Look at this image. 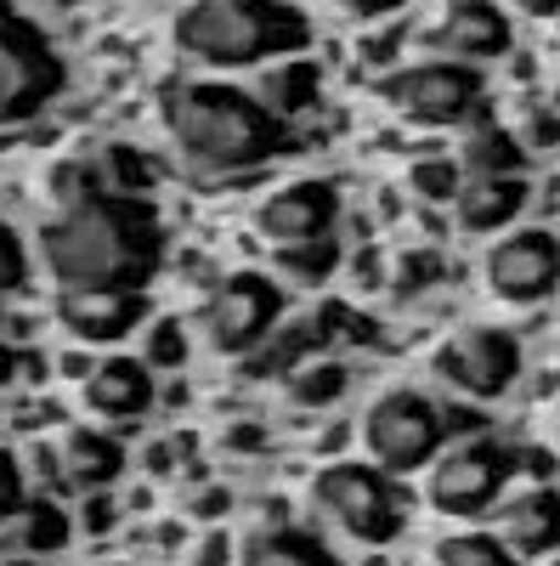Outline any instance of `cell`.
Returning a JSON list of instances; mask_svg holds the SVG:
<instances>
[{
    "mask_svg": "<svg viewBox=\"0 0 560 566\" xmlns=\"http://www.w3.org/2000/svg\"><path fill=\"white\" fill-rule=\"evenodd\" d=\"M357 437H362V453L380 476H413V470H425L447 442L442 402L413 391V386H391L362 408Z\"/></svg>",
    "mask_w": 560,
    "mask_h": 566,
    "instance_id": "obj_5",
    "label": "cell"
},
{
    "mask_svg": "<svg viewBox=\"0 0 560 566\" xmlns=\"http://www.w3.org/2000/svg\"><path fill=\"white\" fill-rule=\"evenodd\" d=\"M516 142H521V154H549V142H554V114H549V108H532L527 125L516 130Z\"/></svg>",
    "mask_w": 560,
    "mask_h": 566,
    "instance_id": "obj_35",
    "label": "cell"
},
{
    "mask_svg": "<svg viewBox=\"0 0 560 566\" xmlns=\"http://www.w3.org/2000/svg\"><path fill=\"white\" fill-rule=\"evenodd\" d=\"M493 538L504 544V555L516 560V566L549 555L554 538H560V499H554V488L516 493V499L498 510V533H493Z\"/></svg>",
    "mask_w": 560,
    "mask_h": 566,
    "instance_id": "obj_16",
    "label": "cell"
},
{
    "mask_svg": "<svg viewBox=\"0 0 560 566\" xmlns=\"http://www.w3.org/2000/svg\"><path fill=\"white\" fill-rule=\"evenodd\" d=\"M63 80H68L63 57L52 52V40H45L34 23L12 18L7 29H0V130L34 119L63 91Z\"/></svg>",
    "mask_w": 560,
    "mask_h": 566,
    "instance_id": "obj_9",
    "label": "cell"
},
{
    "mask_svg": "<svg viewBox=\"0 0 560 566\" xmlns=\"http://www.w3.org/2000/svg\"><path fill=\"white\" fill-rule=\"evenodd\" d=\"M340 221V187L335 181H289L277 187V193L255 210V232L261 244L277 255V250H295L306 239H323V232H335Z\"/></svg>",
    "mask_w": 560,
    "mask_h": 566,
    "instance_id": "obj_12",
    "label": "cell"
},
{
    "mask_svg": "<svg viewBox=\"0 0 560 566\" xmlns=\"http://www.w3.org/2000/svg\"><path fill=\"white\" fill-rule=\"evenodd\" d=\"M57 368H68V380H85V374H91V357H85V352H68V357H57Z\"/></svg>",
    "mask_w": 560,
    "mask_h": 566,
    "instance_id": "obj_39",
    "label": "cell"
},
{
    "mask_svg": "<svg viewBox=\"0 0 560 566\" xmlns=\"http://www.w3.org/2000/svg\"><path fill=\"white\" fill-rule=\"evenodd\" d=\"M340 261V244H335V232H323V239H306L295 250H277V272H284L289 283H323L335 272Z\"/></svg>",
    "mask_w": 560,
    "mask_h": 566,
    "instance_id": "obj_26",
    "label": "cell"
},
{
    "mask_svg": "<svg viewBox=\"0 0 560 566\" xmlns=\"http://www.w3.org/2000/svg\"><path fill=\"white\" fill-rule=\"evenodd\" d=\"M431 566H516L493 533H453L431 549Z\"/></svg>",
    "mask_w": 560,
    "mask_h": 566,
    "instance_id": "obj_27",
    "label": "cell"
},
{
    "mask_svg": "<svg viewBox=\"0 0 560 566\" xmlns=\"http://www.w3.org/2000/svg\"><path fill=\"white\" fill-rule=\"evenodd\" d=\"M311 510L323 515V527H335L340 538H351L362 549H385L408 522L391 476H380L373 464H351V459L323 464L311 476Z\"/></svg>",
    "mask_w": 560,
    "mask_h": 566,
    "instance_id": "obj_4",
    "label": "cell"
},
{
    "mask_svg": "<svg viewBox=\"0 0 560 566\" xmlns=\"http://www.w3.org/2000/svg\"><path fill=\"white\" fill-rule=\"evenodd\" d=\"M176 45L210 69H250L261 57H300L311 23L289 0H187L176 12Z\"/></svg>",
    "mask_w": 560,
    "mask_h": 566,
    "instance_id": "obj_3",
    "label": "cell"
},
{
    "mask_svg": "<svg viewBox=\"0 0 560 566\" xmlns=\"http://www.w3.org/2000/svg\"><path fill=\"white\" fill-rule=\"evenodd\" d=\"M554 277H560V244L549 227H521L509 239L493 244L487 255V290L504 306H538L554 295Z\"/></svg>",
    "mask_w": 560,
    "mask_h": 566,
    "instance_id": "obj_11",
    "label": "cell"
},
{
    "mask_svg": "<svg viewBox=\"0 0 560 566\" xmlns=\"http://www.w3.org/2000/svg\"><path fill=\"white\" fill-rule=\"evenodd\" d=\"M91 170H97L103 193H119V199H142L148 181H154V165L136 148H125V142H108V148L91 159Z\"/></svg>",
    "mask_w": 560,
    "mask_h": 566,
    "instance_id": "obj_25",
    "label": "cell"
},
{
    "mask_svg": "<svg viewBox=\"0 0 560 566\" xmlns=\"http://www.w3.org/2000/svg\"><path fill=\"white\" fill-rule=\"evenodd\" d=\"M346 312L340 306H323V312H311V317H295V323H284V328H272V335L250 352V374L255 380H284L289 368H300L306 357H317L323 346L335 340V323H340Z\"/></svg>",
    "mask_w": 560,
    "mask_h": 566,
    "instance_id": "obj_17",
    "label": "cell"
},
{
    "mask_svg": "<svg viewBox=\"0 0 560 566\" xmlns=\"http://www.w3.org/2000/svg\"><path fill=\"white\" fill-rule=\"evenodd\" d=\"M453 165H458V170H471V176H521L527 154H521L516 130H504L498 119H476L471 130H464Z\"/></svg>",
    "mask_w": 560,
    "mask_h": 566,
    "instance_id": "obj_22",
    "label": "cell"
},
{
    "mask_svg": "<svg viewBox=\"0 0 560 566\" xmlns=\"http://www.w3.org/2000/svg\"><path fill=\"white\" fill-rule=\"evenodd\" d=\"M221 560H226V538H210V544L199 549V560H193V566H221Z\"/></svg>",
    "mask_w": 560,
    "mask_h": 566,
    "instance_id": "obj_40",
    "label": "cell"
},
{
    "mask_svg": "<svg viewBox=\"0 0 560 566\" xmlns=\"http://www.w3.org/2000/svg\"><path fill=\"white\" fill-rule=\"evenodd\" d=\"M436 277H442V261L425 255V250H413V255H402V266H397V295H419V290H431Z\"/></svg>",
    "mask_w": 560,
    "mask_h": 566,
    "instance_id": "obj_32",
    "label": "cell"
},
{
    "mask_svg": "<svg viewBox=\"0 0 560 566\" xmlns=\"http://www.w3.org/2000/svg\"><path fill=\"white\" fill-rule=\"evenodd\" d=\"M45 193L57 199V210H68V205L97 199L103 181H97V170H91V159H63V165H52V176H45Z\"/></svg>",
    "mask_w": 560,
    "mask_h": 566,
    "instance_id": "obj_28",
    "label": "cell"
},
{
    "mask_svg": "<svg viewBox=\"0 0 560 566\" xmlns=\"http://www.w3.org/2000/svg\"><path fill=\"white\" fill-rule=\"evenodd\" d=\"M239 566H340V560H335V549L323 544L317 533H306L295 522H261L244 538Z\"/></svg>",
    "mask_w": 560,
    "mask_h": 566,
    "instance_id": "obj_20",
    "label": "cell"
},
{
    "mask_svg": "<svg viewBox=\"0 0 560 566\" xmlns=\"http://www.w3.org/2000/svg\"><path fill=\"white\" fill-rule=\"evenodd\" d=\"M277 312H284V290L266 272H232L210 290L199 312V335L215 357H250L277 328Z\"/></svg>",
    "mask_w": 560,
    "mask_h": 566,
    "instance_id": "obj_8",
    "label": "cell"
},
{
    "mask_svg": "<svg viewBox=\"0 0 560 566\" xmlns=\"http://www.w3.org/2000/svg\"><path fill=\"white\" fill-rule=\"evenodd\" d=\"M413 193L419 199H431V205H447L453 193H458V181H464V170L453 165V159H425V165H413Z\"/></svg>",
    "mask_w": 560,
    "mask_h": 566,
    "instance_id": "obj_30",
    "label": "cell"
},
{
    "mask_svg": "<svg viewBox=\"0 0 560 566\" xmlns=\"http://www.w3.org/2000/svg\"><path fill=\"white\" fill-rule=\"evenodd\" d=\"M18 368H23V357H18L12 346H0V386H12V380H18Z\"/></svg>",
    "mask_w": 560,
    "mask_h": 566,
    "instance_id": "obj_38",
    "label": "cell"
},
{
    "mask_svg": "<svg viewBox=\"0 0 560 566\" xmlns=\"http://www.w3.org/2000/svg\"><path fill=\"white\" fill-rule=\"evenodd\" d=\"M85 408L97 419H136L154 408V374L142 357H103L85 374Z\"/></svg>",
    "mask_w": 560,
    "mask_h": 566,
    "instance_id": "obj_19",
    "label": "cell"
},
{
    "mask_svg": "<svg viewBox=\"0 0 560 566\" xmlns=\"http://www.w3.org/2000/svg\"><path fill=\"white\" fill-rule=\"evenodd\" d=\"M45 464H52V482H63L74 493H97V488H114V476L125 470V448L108 431L74 424V431H63V442L45 453Z\"/></svg>",
    "mask_w": 560,
    "mask_h": 566,
    "instance_id": "obj_15",
    "label": "cell"
},
{
    "mask_svg": "<svg viewBox=\"0 0 560 566\" xmlns=\"http://www.w3.org/2000/svg\"><path fill=\"white\" fill-rule=\"evenodd\" d=\"M340 12H351V18H385V12H397L402 0H335Z\"/></svg>",
    "mask_w": 560,
    "mask_h": 566,
    "instance_id": "obj_37",
    "label": "cell"
},
{
    "mask_svg": "<svg viewBox=\"0 0 560 566\" xmlns=\"http://www.w3.org/2000/svg\"><path fill=\"white\" fill-rule=\"evenodd\" d=\"M148 301L142 290H63L57 295V323L80 346H114L130 328H142Z\"/></svg>",
    "mask_w": 560,
    "mask_h": 566,
    "instance_id": "obj_14",
    "label": "cell"
},
{
    "mask_svg": "<svg viewBox=\"0 0 560 566\" xmlns=\"http://www.w3.org/2000/svg\"><path fill=\"white\" fill-rule=\"evenodd\" d=\"M509 40H516V29H509V18L493 7V0H447L436 29L425 34V52L447 57V63H493L509 52Z\"/></svg>",
    "mask_w": 560,
    "mask_h": 566,
    "instance_id": "obj_13",
    "label": "cell"
},
{
    "mask_svg": "<svg viewBox=\"0 0 560 566\" xmlns=\"http://www.w3.org/2000/svg\"><path fill=\"white\" fill-rule=\"evenodd\" d=\"M18 510H23V464L0 448V527H7Z\"/></svg>",
    "mask_w": 560,
    "mask_h": 566,
    "instance_id": "obj_33",
    "label": "cell"
},
{
    "mask_svg": "<svg viewBox=\"0 0 560 566\" xmlns=\"http://www.w3.org/2000/svg\"><path fill=\"white\" fill-rule=\"evenodd\" d=\"M0 566H40V555H23V549H7V555H0Z\"/></svg>",
    "mask_w": 560,
    "mask_h": 566,
    "instance_id": "obj_42",
    "label": "cell"
},
{
    "mask_svg": "<svg viewBox=\"0 0 560 566\" xmlns=\"http://www.w3.org/2000/svg\"><path fill=\"white\" fill-rule=\"evenodd\" d=\"M29 283V250L18 239V227L0 221V290H23Z\"/></svg>",
    "mask_w": 560,
    "mask_h": 566,
    "instance_id": "obj_31",
    "label": "cell"
},
{
    "mask_svg": "<svg viewBox=\"0 0 560 566\" xmlns=\"http://www.w3.org/2000/svg\"><path fill=\"white\" fill-rule=\"evenodd\" d=\"M509 7H521L527 18H549V12H554V0H509Z\"/></svg>",
    "mask_w": 560,
    "mask_h": 566,
    "instance_id": "obj_41",
    "label": "cell"
},
{
    "mask_svg": "<svg viewBox=\"0 0 560 566\" xmlns=\"http://www.w3.org/2000/svg\"><path fill=\"white\" fill-rule=\"evenodd\" d=\"M431 368L442 374L458 397L498 402L509 386H516V374H521V340L509 335V328L476 323V328H458V335H447V340L436 346Z\"/></svg>",
    "mask_w": 560,
    "mask_h": 566,
    "instance_id": "obj_10",
    "label": "cell"
},
{
    "mask_svg": "<svg viewBox=\"0 0 560 566\" xmlns=\"http://www.w3.org/2000/svg\"><path fill=\"white\" fill-rule=\"evenodd\" d=\"M226 488H210V493H199L193 499V522H221V515H226Z\"/></svg>",
    "mask_w": 560,
    "mask_h": 566,
    "instance_id": "obj_36",
    "label": "cell"
},
{
    "mask_svg": "<svg viewBox=\"0 0 560 566\" xmlns=\"http://www.w3.org/2000/svg\"><path fill=\"white\" fill-rule=\"evenodd\" d=\"M527 193L532 187L521 176H471V181H458V193L447 199L453 205V221L458 232H504V227H516V216L527 210Z\"/></svg>",
    "mask_w": 560,
    "mask_h": 566,
    "instance_id": "obj_18",
    "label": "cell"
},
{
    "mask_svg": "<svg viewBox=\"0 0 560 566\" xmlns=\"http://www.w3.org/2000/svg\"><path fill=\"white\" fill-rule=\"evenodd\" d=\"M346 386H351V368L346 363H335V357H306L300 368H289L284 374V391H289V402L295 408H335L340 397H346Z\"/></svg>",
    "mask_w": 560,
    "mask_h": 566,
    "instance_id": "obj_24",
    "label": "cell"
},
{
    "mask_svg": "<svg viewBox=\"0 0 560 566\" xmlns=\"http://www.w3.org/2000/svg\"><path fill=\"white\" fill-rule=\"evenodd\" d=\"M119 522V510H114V499H108V488H97V493H85V504H80V527L97 538V533H108Z\"/></svg>",
    "mask_w": 560,
    "mask_h": 566,
    "instance_id": "obj_34",
    "label": "cell"
},
{
    "mask_svg": "<svg viewBox=\"0 0 560 566\" xmlns=\"http://www.w3.org/2000/svg\"><path fill=\"white\" fill-rule=\"evenodd\" d=\"M509 476H516V453L476 431V437H464L431 459L425 499L436 515H482L504 499Z\"/></svg>",
    "mask_w": 560,
    "mask_h": 566,
    "instance_id": "obj_7",
    "label": "cell"
},
{
    "mask_svg": "<svg viewBox=\"0 0 560 566\" xmlns=\"http://www.w3.org/2000/svg\"><path fill=\"white\" fill-rule=\"evenodd\" d=\"M317 85H323L317 63H306V57H284L277 69L261 74V85L250 91V97H255L272 119H295V114H306V108L317 103Z\"/></svg>",
    "mask_w": 560,
    "mask_h": 566,
    "instance_id": "obj_21",
    "label": "cell"
},
{
    "mask_svg": "<svg viewBox=\"0 0 560 566\" xmlns=\"http://www.w3.org/2000/svg\"><path fill=\"white\" fill-rule=\"evenodd\" d=\"M40 261L63 290H142L165 261V227L148 199L97 193L40 227Z\"/></svg>",
    "mask_w": 560,
    "mask_h": 566,
    "instance_id": "obj_1",
    "label": "cell"
},
{
    "mask_svg": "<svg viewBox=\"0 0 560 566\" xmlns=\"http://www.w3.org/2000/svg\"><path fill=\"white\" fill-rule=\"evenodd\" d=\"M7 527H12V549H23V555H57L68 544V533H74L68 510L52 504V499H23V510L12 515Z\"/></svg>",
    "mask_w": 560,
    "mask_h": 566,
    "instance_id": "obj_23",
    "label": "cell"
},
{
    "mask_svg": "<svg viewBox=\"0 0 560 566\" xmlns=\"http://www.w3.org/2000/svg\"><path fill=\"white\" fill-rule=\"evenodd\" d=\"M12 18H18V12H12V7H7V0H0V29H7V23H12Z\"/></svg>",
    "mask_w": 560,
    "mask_h": 566,
    "instance_id": "obj_43",
    "label": "cell"
},
{
    "mask_svg": "<svg viewBox=\"0 0 560 566\" xmlns=\"http://www.w3.org/2000/svg\"><path fill=\"white\" fill-rule=\"evenodd\" d=\"M142 363L159 374V368H181L187 363V328L176 317H159L148 328V346H142Z\"/></svg>",
    "mask_w": 560,
    "mask_h": 566,
    "instance_id": "obj_29",
    "label": "cell"
},
{
    "mask_svg": "<svg viewBox=\"0 0 560 566\" xmlns=\"http://www.w3.org/2000/svg\"><path fill=\"white\" fill-rule=\"evenodd\" d=\"M373 91H380L385 108H397L408 125H425V130H447V125H464L482 114V74L464 63H447V57L408 63L385 74Z\"/></svg>",
    "mask_w": 560,
    "mask_h": 566,
    "instance_id": "obj_6",
    "label": "cell"
},
{
    "mask_svg": "<svg viewBox=\"0 0 560 566\" xmlns=\"http://www.w3.org/2000/svg\"><path fill=\"white\" fill-rule=\"evenodd\" d=\"M165 130L193 176H244L289 148V125L272 119L250 91L221 80L170 85Z\"/></svg>",
    "mask_w": 560,
    "mask_h": 566,
    "instance_id": "obj_2",
    "label": "cell"
}]
</instances>
